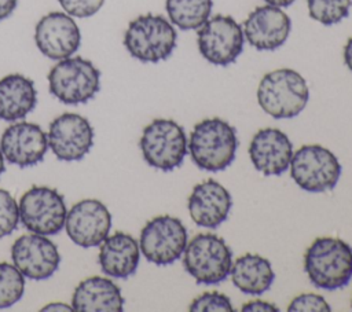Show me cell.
I'll return each mask as SVG.
<instances>
[{"label": "cell", "mask_w": 352, "mask_h": 312, "mask_svg": "<svg viewBox=\"0 0 352 312\" xmlns=\"http://www.w3.org/2000/svg\"><path fill=\"white\" fill-rule=\"evenodd\" d=\"M309 99L304 77L293 69H276L267 73L257 88L258 106L272 118L297 117Z\"/></svg>", "instance_id": "obj_3"}, {"label": "cell", "mask_w": 352, "mask_h": 312, "mask_svg": "<svg viewBox=\"0 0 352 312\" xmlns=\"http://www.w3.org/2000/svg\"><path fill=\"white\" fill-rule=\"evenodd\" d=\"M34 41L44 56L60 60L77 52L81 33L73 16L62 11H52L37 22Z\"/></svg>", "instance_id": "obj_15"}, {"label": "cell", "mask_w": 352, "mask_h": 312, "mask_svg": "<svg viewBox=\"0 0 352 312\" xmlns=\"http://www.w3.org/2000/svg\"><path fill=\"white\" fill-rule=\"evenodd\" d=\"M287 311L289 312H329L331 311V308L322 296L314 294V293H305L293 298L287 307Z\"/></svg>", "instance_id": "obj_29"}, {"label": "cell", "mask_w": 352, "mask_h": 312, "mask_svg": "<svg viewBox=\"0 0 352 312\" xmlns=\"http://www.w3.org/2000/svg\"><path fill=\"white\" fill-rule=\"evenodd\" d=\"M243 36L258 51H274L285 44L292 30V21L282 8L261 5L254 8L243 22Z\"/></svg>", "instance_id": "obj_17"}, {"label": "cell", "mask_w": 352, "mask_h": 312, "mask_svg": "<svg viewBox=\"0 0 352 312\" xmlns=\"http://www.w3.org/2000/svg\"><path fill=\"white\" fill-rule=\"evenodd\" d=\"M242 312H278V307H275L271 302L267 301H261V300H256V301H250L248 304H243Z\"/></svg>", "instance_id": "obj_31"}, {"label": "cell", "mask_w": 352, "mask_h": 312, "mask_svg": "<svg viewBox=\"0 0 352 312\" xmlns=\"http://www.w3.org/2000/svg\"><path fill=\"white\" fill-rule=\"evenodd\" d=\"M190 311L192 312H232V304L230 298L226 294L213 291V293H204L199 297H197L190 304Z\"/></svg>", "instance_id": "obj_28"}, {"label": "cell", "mask_w": 352, "mask_h": 312, "mask_svg": "<svg viewBox=\"0 0 352 312\" xmlns=\"http://www.w3.org/2000/svg\"><path fill=\"white\" fill-rule=\"evenodd\" d=\"M304 271L319 289H341L352 278V247L340 238H316L304 254Z\"/></svg>", "instance_id": "obj_1"}, {"label": "cell", "mask_w": 352, "mask_h": 312, "mask_svg": "<svg viewBox=\"0 0 352 312\" xmlns=\"http://www.w3.org/2000/svg\"><path fill=\"white\" fill-rule=\"evenodd\" d=\"M6 170V165H4V155H3V153H1V150H0V176L3 175V172Z\"/></svg>", "instance_id": "obj_36"}, {"label": "cell", "mask_w": 352, "mask_h": 312, "mask_svg": "<svg viewBox=\"0 0 352 312\" xmlns=\"http://www.w3.org/2000/svg\"><path fill=\"white\" fill-rule=\"evenodd\" d=\"M188 213L204 228H217L228 216L232 198L228 190L213 179L197 184L188 197Z\"/></svg>", "instance_id": "obj_19"}, {"label": "cell", "mask_w": 352, "mask_h": 312, "mask_svg": "<svg viewBox=\"0 0 352 312\" xmlns=\"http://www.w3.org/2000/svg\"><path fill=\"white\" fill-rule=\"evenodd\" d=\"M177 41L173 23L162 15L144 14L132 19L124 33V45L129 55L143 63L168 59Z\"/></svg>", "instance_id": "obj_4"}, {"label": "cell", "mask_w": 352, "mask_h": 312, "mask_svg": "<svg viewBox=\"0 0 352 312\" xmlns=\"http://www.w3.org/2000/svg\"><path fill=\"white\" fill-rule=\"evenodd\" d=\"M290 176L308 192H324L338 183L341 165L329 148L320 144H304L293 153Z\"/></svg>", "instance_id": "obj_8"}, {"label": "cell", "mask_w": 352, "mask_h": 312, "mask_svg": "<svg viewBox=\"0 0 352 312\" xmlns=\"http://www.w3.org/2000/svg\"><path fill=\"white\" fill-rule=\"evenodd\" d=\"M66 14L76 18H88L95 15L104 0H58Z\"/></svg>", "instance_id": "obj_30"}, {"label": "cell", "mask_w": 352, "mask_h": 312, "mask_svg": "<svg viewBox=\"0 0 352 312\" xmlns=\"http://www.w3.org/2000/svg\"><path fill=\"white\" fill-rule=\"evenodd\" d=\"M344 63L352 71V37L346 41L344 47Z\"/></svg>", "instance_id": "obj_33"}, {"label": "cell", "mask_w": 352, "mask_h": 312, "mask_svg": "<svg viewBox=\"0 0 352 312\" xmlns=\"http://www.w3.org/2000/svg\"><path fill=\"white\" fill-rule=\"evenodd\" d=\"M183 265L197 283L219 285L231 272L232 252L223 238L198 234L184 249Z\"/></svg>", "instance_id": "obj_6"}, {"label": "cell", "mask_w": 352, "mask_h": 312, "mask_svg": "<svg viewBox=\"0 0 352 312\" xmlns=\"http://www.w3.org/2000/svg\"><path fill=\"white\" fill-rule=\"evenodd\" d=\"M165 8L173 25L182 30H198L209 18L212 0H166Z\"/></svg>", "instance_id": "obj_24"}, {"label": "cell", "mask_w": 352, "mask_h": 312, "mask_svg": "<svg viewBox=\"0 0 352 312\" xmlns=\"http://www.w3.org/2000/svg\"><path fill=\"white\" fill-rule=\"evenodd\" d=\"M351 305H352V300H351Z\"/></svg>", "instance_id": "obj_37"}, {"label": "cell", "mask_w": 352, "mask_h": 312, "mask_svg": "<svg viewBox=\"0 0 352 312\" xmlns=\"http://www.w3.org/2000/svg\"><path fill=\"white\" fill-rule=\"evenodd\" d=\"M48 148L47 133L40 125L21 121L8 126L0 139L4 158L19 168L40 164Z\"/></svg>", "instance_id": "obj_16"}, {"label": "cell", "mask_w": 352, "mask_h": 312, "mask_svg": "<svg viewBox=\"0 0 352 312\" xmlns=\"http://www.w3.org/2000/svg\"><path fill=\"white\" fill-rule=\"evenodd\" d=\"M236 148L235 128L217 117L199 121L190 135L191 159L202 170H224L234 162Z\"/></svg>", "instance_id": "obj_2"}, {"label": "cell", "mask_w": 352, "mask_h": 312, "mask_svg": "<svg viewBox=\"0 0 352 312\" xmlns=\"http://www.w3.org/2000/svg\"><path fill=\"white\" fill-rule=\"evenodd\" d=\"M11 258L22 275L33 280L52 276L60 263L56 245L45 235L34 232L15 239L11 246Z\"/></svg>", "instance_id": "obj_14"}, {"label": "cell", "mask_w": 352, "mask_h": 312, "mask_svg": "<svg viewBox=\"0 0 352 312\" xmlns=\"http://www.w3.org/2000/svg\"><path fill=\"white\" fill-rule=\"evenodd\" d=\"M187 246V230L182 220L157 216L146 223L139 238L143 256L153 264L168 265L177 261Z\"/></svg>", "instance_id": "obj_10"}, {"label": "cell", "mask_w": 352, "mask_h": 312, "mask_svg": "<svg viewBox=\"0 0 352 312\" xmlns=\"http://www.w3.org/2000/svg\"><path fill=\"white\" fill-rule=\"evenodd\" d=\"M267 4H270V5H275V7H279V8H282V7H289V5H292L296 0H264Z\"/></svg>", "instance_id": "obj_35"}, {"label": "cell", "mask_w": 352, "mask_h": 312, "mask_svg": "<svg viewBox=\"0 0 352 312\" xmlns=\"http://www.w3.org/2000/svg\"><path fill=\"white\" fill-rule=\"evenodd\" d=\"M19 220L30 232L58 234L65 227L66 203L63 195L47 186H33L19 199Z\"/></svg>", "instance_id": "obj_9"}, {"label": "cell", "mask_w": 352, "mask_h": 312, "mask_svg": "<svg viewBox=\"0 0 352 312\" xmlns=\"http://www.w3.org/2000/svg\"><path fill=\"white\" fill-rule=\"evenodd\" d=\"M72 307L78 312H120L124 309V297L110 279L89 276L77 285Z\"/></svg>", "instance_id": "obj_21"}, {"label": "cell", "mask_w": 352, "mask_h": 312, "mask_svg": "<svg viewBox=\"0 0 352 312\" xmlns=\"http://www.w3.org/2000/svg\"><path fill=\"white\" fill-rule=\"evenodd\" d=\"M231 279L238 290L249 296H261L270 290L275 272L271 263L258 254H243L231 267Z\"/></svg>", "instance_id": "obj_23"}, {"label": "cell", "mask_w": 352, "mask_h": 312, "mask_svg": "<svg viewBox=\"0 0 352 312\" xmlns=\"http://www.w3.org/2000/svg\"><path fill=\"white\" fill-rule=\"evenodd\" d=\"M308 12L316 22L330 26L349 15L352 0H307Z\"/></svg>", "instance_id": "obj_26"}, {"label": "cell", "mask_w": 352, "mask_h": 312, "mask_svg": "<svg viewBox=\"0 0 352 312\" xmlns=\"http://www.w3.org/2000/svg\"><path fill=\"white\" fill-rule=\"evenodd\" d=\"M48 147L59 161L82 159L94 144V128L77 113H63L48 128Z\"/></svg>", "instance_id": "obj_12"}, {"label": "cell", "mask_w": 352, "mask_h": 312, "mask_svg": "<svg viewBox=\"0 0 352 312\" xmlns=\"http://www.w3.org/2000/svg\"><path fill=\"white\" fill-rule=\"evenodd\" d=\"M37 103L33 80L12 73L0 80V120L18 121L25 118Z\"/></svg>", "instance_id": "obj_22"}, {"label": "cell", "mask_w": 352, "mask_h": 312, "mask_svg": "<svg viewBox=\"0 0 352 312\" xmlns=\"http://www.w3.org/2000/svg\"><path fill=\"white\" fill-rule=\"evenodd\" d=\"M25 291V276L14 265L0 263V309L16 304Z\"/></svg>", "instance_id": "obj_25"}, {"label": "cell", "mask_w": 352, "mask_h": 312, "mask_svg": "<svg viewBox=\"0 0 352 312\" xmlns=\"http://www.w3.org/2000/svg\"><path fill=\"white\" fill-rule=\"evenodd\" d=\"M41 311H73V307L63 302H51L43 307Z\"/></svg>", "instance_id": "obj_34"}, {"label": "cell", "mask_w": 352, "mask_h": 312, "mask_svg": "<svg viewBox=\"0 0 352 312\" xmlns=\"http://www.w3.org/2000/svg\"><path fill=\"white\" fill-rule=\"evenodd\" d=\"M19 209L12 195L0 188V239L8 236L18 225Z\"/></svg>", "instance_id": "obj_27"}, {"label": "cell", "mask_w": 352, "mask_h": 312, "mask_svg": "<svg viewBox=\"0 0 352 312\" xmlns=\"http://www.w3.org/2000/svg\"><path fill=\"white\" fill-rule=\"evenodd\" d=\"M63 228L77 246L85 249L95 247L109 236L111 214L103 202L82 199L70 208Z\"/></svg>", "instance_id": "obj_13"}, {"label": "cell", "mask_w": 352, "mask_h": 312, "mask_svg": "<svg viewBox=\"0 0 352 312\" xmlns=\"http://www.w3.org/2000/svg\"><path fill=\"white\" fill-rule=\"evenodd\" d=\"M293 144L289 136L276 128L260 129L249 146L253 166L265 176L285 173L292 162Z\"/></svg>", "instance_id": "obj_18"}, {"label": "cell", "mask_w": 352, "mask_h": 312, "mask_svg": "<svg viewBox=\"0 0 352 312\" xmlns=\"http://www.w3.org/2000/svg\"><path fill=\"white\" fill-rule=\"evenodd\" d=\"M48 89L65 104H82L100 89V71L82 56L60 59L48 73Z\"/></svg>", "instance_id": "obj_5"}, {"label": "cell", "mask_w": 352, "mask_h": 312, "mask_svg": "<svg viewBox=\"0 0 352 312\" xmlns=\"http://www.w3.org/2000/svg\"><path fill=\"white\" fill-rule=\"evenodd\" d=\"M197 43L201 55L209 63L227 66L241 55L245 36L241 25L232 16L217 14L198 29Z\"/></svg>", "instance_id": "obj_11"}, {"label": "cell", "mask_w": 352, "mask_h": 312, "mask_svg": "<svg viewBox=\"0 0 352 312\" xmlns=\"http://www.w3.org/2000/svg\"><path fill=\"white\" fill-rule=\"evenodd\" d=\"M139 146L144 161L162 172L180 166L187 154L183 126L168 118H155L146 125Z\"/></svg>", "instance_id": "obj_7"}, {"label": "cell", "mask_w": 352, "mask_h": 312, "mask_svg": "<svg viewBox=\"0 0 352 312\" xmlns=\"http://www.w3.org/2000/svg\"><path fill=\"white\" fill-rule=\"evenodd\" d=\"M140 260L138 241L125 232H114L100 243L99 265L102 272L113 278H128L135 274Z\"/></svg>", "instance_id": "obj_20"}, {"label": "cell", "mask_w": 352, "mask_h": 312, "mask_svg": "<svg viewBox=\"0 0 352 312\" xmlns=\"http://www.w3.org/2000/svg\"><path fill=\"white\" fill-rule=\"evenodd\" d=\"M18 0H0V22L7 19L16 8Z\"/></svg>", "instance_id": "obj_32"}]
</instances>
